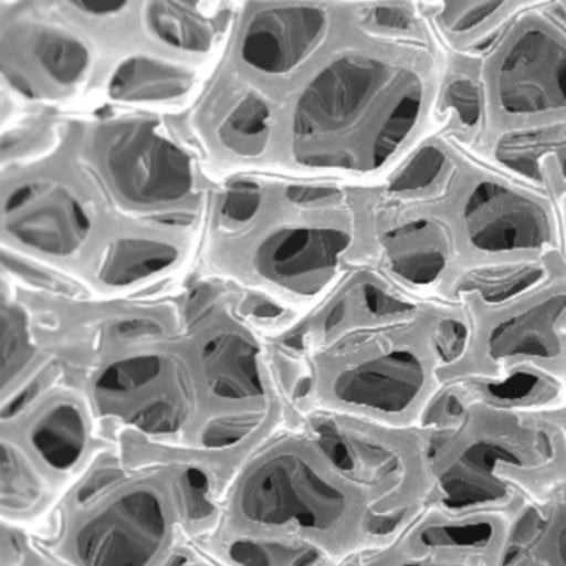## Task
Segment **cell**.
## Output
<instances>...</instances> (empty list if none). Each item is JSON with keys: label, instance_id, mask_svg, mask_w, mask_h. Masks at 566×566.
<instances>
[{"label": "cell", "instance_id": "d4e9b609", "mask_svg": "<svg viewBox=\"0 0 566 566\" xmlns=\"http://www.w3.org/2000/svg\"><path fill=\"white\" fill-rule=\"evenodd\" d=\"M334 195H336V191L331 190V188L291 187L287 190V198L297 205L317 203V201L327 200Z\"/></svg>", "mask_w": 566, "mask_h": 566}, {"label": "cell", "instance_id": "f546056e", "mask_svg": "<svg viewBox=\"0 0 566 566\" xmlns=\"http://www.w3.org/2000/svg\"><path fill=\"white\" fill-rule=\"evenodd\" d=\"M340 566H359V562L356 559H349V562L343 563Z\"/></svg>", "mask_w": 566, "mask_h": 566}, {"label": "cell", "instance_id": "9a60e30c", "mask_svg": "<svg viewBox=\"0 0 566 566\" xmlns=\"http://www.w3.org/2000/svg\"><path fill=\"white\" fill-rule=\"evenodd\" d=\"M12 237L24 247L49 256L67 258L84 243L91 220L84 208L65 193H57L9 227Z\"/></svg>", "mask_w": 566, "mask_h": 566}, {"label": "cell", "instance_id": "30bf717a", "mask_svg": "<svg viewBox=\"0 0 566 566\" xmlns=\"http://www.w3.org/2000/svg\"><path fill=\"white\" fill-rule=\"evenodd\" d=\"M107 167L118 193L135 205L180 200L191 188L187 155L151 124L122 127L108 144Z\"/></svg>", "mask_w": 566, "mask_h": 566}, {"label": "cell", "instance_id": "cb8c5ba5", "mask_svg": "<svg viewBox=\"0 0 566 566\" xmlns=\"http://www.w3.org/2000/svg\"><path fill=\"white\" fill-rule=\"evenodd\" d=\"M261 207V193L256 185L238 181L228 191L223 203V214L228 220L247 223Z\"/></svg>", "mask_w": 566, "mask_h": 566}, {"label": "cell", "instance_id": "484cf974", "mask_svg": "<svg viewBox=\"0 0 566 566\" xmlns=\"http://www.w3.org/2000/svg\"><path fill=\"white\" fill-rule=\"evenodd\" d=\"M171 566H221L220 563L211 559L210 556L205 555L203 552L197 548L193 543H188L184 549H181L178 558L175 559Z\"/></svg>", "mask_w": 566, "mask_h": 566}, {"label": "cell", "instance_id": "5bb4252c", "mask_svg": "<svg viewBox=\"0 0 566 566\" xmlns=\"http://www.w3.org/2000/svg\"><path fill=\"white\" fill-rule=\"evenodd\" d=\"M195 546L221 566H340L311 543L276 536L240 535L213 528Z\"/></svg>", "mask_w": 566, "mask_h": 566}, {"label": "cell", "instance_id": "44dd1931", "mask_svg": "<svg viewBox=\"0 0 566 566\" xmlns=\"http://www.w3.org/2000/svg\"><path fill=\"white\" fill-rule=\"evenodd\" d=\"M270 111L263 102L250 97L230 115L221 128L224 147L241 157H258L268 142Z\"/></svg>", "mask_w": 566, "mask_h": 566}, {"label": "cell", "instance_id": "83f0119b", "mask_svg": "<svg viewBox=\"0 0 566 566\" xmlns=\"http://www.w3.org/2000/svg\"><path fill=\"white\" fill-rule=\"evenodd\" d=\"M555 201L556 210H558L559 231H562V256L566 264V190Z\"/></svg>", "mask_w": 566, "mask_h": 566}, {"label": "cell", "instance_id": "6da1fadb", "mask_svg": "<svg viewBox=\"0 0 566 566\" xmlns=\"http://www.w3.org/2000/svg\"><path fill=\"white\" fill-rule=\"evenodd\" d=\"M224 490L191 457L125 467L108 450L69 490L38 542L69 566H171L217 525Z\"/></svg>", "mask_w": 566, "mask_h": 566}, {"label": "cell", "instance_id": "4fadbf2b", "mask_svg": "<svg viewBox=\"0 0 566 566\" xmlns=\"http://www.w3.org/2000/svg\"><path fill=\"white\" fill-rule=\"evenodd\" d=\"M0 516L2 522L21 526L51 520L67 490L24 449L0 436Z\"/></svg>", "mask_w": 566, "mask_h": 566}, {"label": "cell", "instance_id": "d6986e66", "mask_svg": "<svg viewBox=\"0 0 566 566\" xmlns=\"http://www.w3.org/2000/svg\"><path fill=\"white\" fill-rule=\"evenodd\" d=\"M190 87V77L164 62L134 59L118 69L112 78V97L127 102H161L181 97Z\"/></svg>", "mask_w": 566, "mask_h": 566}, {"label": "cell", "instance_id": "ac0fdd59", "mask_svg": "<svg viewBox=\"0 0 566 566\" xmlns=\"http://www.w3.org/2000/svg\"><path fill=\"white\" fill-rule=\"evenodd\" d=\"M512 566H566V499L535 510L520 523Z\"/></svg>", "mask_w": 566, "mask_h": 566}, {"label": "cell", "instance_id": "2e32d148", "mask_svg": "<svg viewBox=\"0 0 566 566\" xmlns=\"http://www.w3.org/2000/svg\"><path fill=\"white\" fill-rule=\"evenodd\" d=\"M429 19L443 42L455 52L473 51L485 39L495 38L530 2H443Z\"/></svg>", "mask_w": 566, "mask_h": 566}, {"label": "cell", "instance_id": "8992f818", "mask_svg": "<svg viewBox=\"0 0 566 566\" xmlns=\"http://www.w3.org/2000/svg\"><path fill=\"white\" fill-rule=\"evenodd\" d=\"M549 8V6H548ZM530 4L469 59L492 135L566 122V9Z\"/></svg>", "mask_w": 566, "mask_h": 566}, {"label": "cell", "instance_id": "e0dca14e", "mask_svg": "<svg viewBox=\"0 0 566 566\" xmlns=\"http://www.w3.org/2000/svg\"><path fill=\"white\" fill-rule=\"evenodd\" d=\"M174 244L144 238H124L108 248L98 263L95 280L105 290H127L174 268L178 261Z\"/></svg>", "mask_w": 566, "mask_h": 566}, {"label": "cell", "instance_id": "277c9868", "mask_svg": "<svg viewBox=\"0 0 566 566\" xmlns=\"http://www.w3.org/2000/svg\"><path fill=\"white\" fill-rule=\"evenodd\" d=\"M455 303L465 314V336L442 369L446 390L532 406L566 402L563 256L515 286L462 291Z\"/></svg>", "mask_w": 566, "mask_h": 566}, {"label": "cell", "instance_id": "52a82bcc", "mask_svg": "<svg viewBox=\"0 0 566 566\" xmlns=\"http://www.w3.org/2000/svg\"><path fill=\"white\" fill-rule=\"evenodd\" d=\"M105 442L120 436L193 449L200 407L190 363L168 350H137L108 360L82 387Z\"/></svg>", "mask_w": 566, "mask_h": 566}, {"label": "cell", "instance_id": "ffe728a7", "mask_svg": "<svg viewBox=\"0 0 566 566\" xmlns=\"http://www.w3.org/2000/svg\"><path fill=\"white\" fill-rule=\"evenodd\" d=\"M148 24L151 31L165 44L181 51L203 52L213 41L210 24L197 12L177 2H160L148 11Z\"/></svg>", "mask_w": 566, "mask_h": 566}, {"label": "cell", "instance_id": "5b68a950", "mask_svg": "<svg viewBox=\"0 0 566 566\" xmlns=\"http://www.w3.org/2000/svg\"><path fill=\"white\" fill-rule=\"evenodd\" d=\"M419 201L432 208L452 241V303L465 287L535 270L562 256L555 198L473 161L455 140L442 188Z\"/></svg>", "mask_w": 566, "mask_h": 566}, {"label": "cell", "instance_id": "603a6c76", "mask_svg": "<svg viewBox=\"0 0 566 566\" xmlns=\"http://www.w3.org/2000/svg\"><path fill=\"white\" fill-rule=\"evenodd\" d=\"M2 566H69L21 526L2 522Z\"/></svg>", "mask_w": 566, "mask_h": 566}, {"label": "cell", "instance_id": "ba28073f", "mask_svg": "<svg viewBox=\"0 0 566 566\" xmlns=\"http://www.w3.org/2000/svg\"><path fill=\"white\" fill-rule=\"evenodd\" d=\"M0 436L24 447L67 493L112 450L81 387L42 382L25 402L2 413Z\"/></svg>", "mask_w": 566, "mask_h": 566}, {"label": "cell", "instance_id": "9c48e42d", "mask_svg": "<svg viewBox=\"0 0 566 566\" xmlns=\"http://www.w3.org/2000/svg\"><path fill=\"white\" fill-rule=\"evenodd\" d=\"M520 523L503 513H450L429 505L386 548L359 566H512Z\"/></svg>", "mask_w": 566, "mask_h": 566}, {"label": "cell", "instance_id": "7a4b0ae2", "mask_svg": "<svg viewBox=\"0 0 566 566\" xmlns=\"http://www.w3.org/2000/svg\"><path fill=\"white\" fill-rule=\"evenodd\" d=\"M427 426L430 505L522 523L566 499V402L532 406L447 389Z\"/></svg>", "mask_w": 566, "mask_h": 566}, {"label": "cell", "instance_id": "3957f363", "mask_svg": "<svg viewBox=\"0 0 566 566\" xmlns=\"http://www.w3.org/2000/svg\"><path fill=\"white\" fill-rule=\"evenodd\" d=\"M463 336L462 307L439 300L340 333L316 373L300 377L287 394L291 416L339 413L399 429L426 427L446 390L442 369Z\"/></svg>", "mask_w": 566, "mask_h": 566}, {"label": "cell", "instance_id": "8fae6325", "mask_svg": "<svg viewBox=\"0 0 566 566\" xmlns=\"http://www.w3.org/2000/svg\"><path fill=\"white\" fill-rule=\"evenodd\" d=\"M353 247V237L337 228L281 231L261 243L253 271L261 281L301 300L323 293Z\"/></svg>", "mask_w": 566, "mask_h": 566}, {"label": "cell", "instance_id": "f1b7e54d", "mask_svg": "<svg viewBox=\"0 0 566 566\" xmlns=\"http://www.w3.org/2000/svg\"><path fill=\"white\" fill-rule=\"evenodd\" d=\"M32 195H34V187L19 188V190H15L14 193L9 197L6 208H8V211L19 210L22 205H25V201L31 200Z\"/></svg>", "mask_w": 566, "mask_h": 566}, {"label": "cell", "instance_id": "7402d4cb", "mask_svg": "<svg viewBox=\"0 0 566 566\" xmlns=\"http://www.w3.org/2000/svg\"><path fill=\"white\" fill-rule=\"evenodd\" d=\"M35 55L54 81L71 85L84 75L88 52L81 41L61 32H42L35 42Z\"/></svg>", "mask_w": 566, "mask_h": 566}, {"label": "cell", "instance_id": "7c38bea8", "mask_svg": "<svg viewBox=\"0 0 566 566\" xmlns=\"http://www.w3.org/2000/svg\"><path fill=\"white\" fill-rule=\"evenodd\" d=\"M326 12L314 8L270 9L254 15L241 45V57L264 74L283 75L319 44Z\"/></svg>", "mask_w": 566, "mask_h": 566}, {"label": "cell", "instance_id": "4316f807", "mask_svg": "<svg viewBox=\"0 0 566 566\" xmlns=\"http://www.w3.org/2000/svg\"><path fill=\"white\" fill-rule=\"evenodd\" d=\"M78 8L84 9V11L91 12V14H111V12L120 11L124 8L125 2H107V0H102V2H78Z\"/></svg>", "mask_w": 566, "mask_h": 566}]
</instances>
